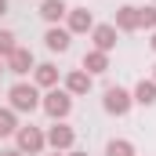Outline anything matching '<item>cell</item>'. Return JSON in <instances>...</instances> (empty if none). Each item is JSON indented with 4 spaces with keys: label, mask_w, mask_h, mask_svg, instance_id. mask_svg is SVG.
Masks as SVG:
<instances>
[{
    "label": "cell",
    "mask_w": 156,
    "mask_h": 156,
    "mask_svg": "<svg viewBox=\"0 0 156 156\" xmlns=\"http://www.w3.org/2000/svg\"><path fill=\"white\" fill-rule=\"evenodd\" d=\"M55 156H66V153H55Z\"/></svg>",
    "instance_id": "cb8c5ba5"
},
{
    "label": "cell",
    "mask_w": 156,
    "mask_h": 156,
    "mask_svg": "<svg viewBox=\"0 0 156 156\" xmlns=\"http://www.w3.org/2000/svg\"><path fill=\"white\" fill-rule=\"evenodd\" d=\"M4 11H7V0H0V15H4Z\"/></svg>",
    "instance_id": "44dd1931"
},
{
    "label": "cell",
    "mask_w": 156,
    "mask_h": 156,
    "mask_svg": "<svg viewBox=\"0 0 156 156\" xmlns=\"http://www.w3.org/2000/svg\"><path fill=\"white\" fill-rule=\"evenodd\" d=\"M44 138H47V145H51L55 153H66V149L73 145V138H76V134H73V127H69V123H55Z\"/></svg>",
    "instance_id": "277c9868"
},
{
    "label": "cell",
    "mask_w": 156,
    "mask_h": 156,
    "mask_svg": "<svg viewBox=\"0 0 156 156\" xmlns=\"http://www.w3.org/2000/svg\"><path fill=\"white\" fill-rule=\"evenodd\" d=\"M153 51H156V33H153Z\"/></svg>",
    "instance_id": "603a6c76"
},
{
    "label": "cell",
    "mask_w": 156,
    "mask_h": 156,
    "mask_svg": "<svg viewBox=\"0 0 156 156\" xmlns=\"http://www.w3.org/2000/svg\"><path fill=\"white\" fill-rule=\"evenodd\" d=\"M15 131H18L15 109H0V138H7V134H15Z\"/></svg>",
    "instance_id": "e0dca14e"
},
{
    "label": "cell",
    "mask_w": 156,
    "mask_h": 156,
    "mask_svg": "<svg viewBox=\"0 0 156 156\" xmlns=\"http://www.w3.org/2000/svg\"><path fill=\"white\" fill-rule=\"evenodd\" d=\"M83 69L87 73H105L109 69V55L105 51H87L83 55Z\"/></svg>",
    "instance_id": "30bf717a"
},
{
    "label": "cell",
    "mask_w": 156,
    "mask_h": 156,
    "mask_svg": "<svg viewBox=\"0 0 156 156\" xmlns=\"http://www.w3.org/2000/svg\"><path fill=\"white\" fill-rule=\"evenodd\" d=\"M37 105H40V94L33 83H15L11 87V109L15 113H33Z\"/></svg>",
    "instance_id": "6da1fadb"
},
{
    "label": "cell",
    "mask_w": 156,
    "mask_h": 156,
    "mask_svg": "<svg viewBox=\"0 0 156 156\" xmlns=\"http://www.w3.org/2000/svg\"><path fill=\"white\" fill-rule=\"evenodd\" d=\"M40 15H44V22L55 26V22L66 15V4H62V0H44V4H40Z\"/></svg>",
    "instance_id": "5bb4252c"
},
{
    "label": "cell",
    "mask_w": 156,
    "mask_h": 156,
    "mask_svg": "<svg viewBox=\"0 0 156 156\" xmlns=\"http://www.w3.org/2000/svg\"><path fill=\"white\" fill-rule=\"evenodd\" d=\"M37 83H40V87H55V83H58V69H55L51 62L37 66Z\"/></svg>",
    "instance_id": "9a60e30c"
},
{
    "label": "cell",
    "mask_w": 156,
    "mask_h": 156,
    "mask_svg": "<svg viewBox=\"0 0 156 156\" xmlns=\"http://www.w3.org/2000/svg\"><path fill=\"white\" fill-rule=\"evenodd\" d=\"M138 26L156 29V7H138Z\"/></svg>",
    "instance_id": "d6986e66"
},
{
    "label": "cell",
    "mask_w": 156,
    "mask_h": 156,
    "mask_svg": "<svg viewBox=\"0 0 156 156\" xmlns=\"http://www.w3.org/2000/svg\"><path fill=\"white\" fill-rule=\"evenodd\" d=\"M153 80H156V73H153Z\"/></svg>",
    "instance_id": "484cf974"
},
{
    "label": "cell",
    "mask_w": 156,
    "mask_h": 156,
    "mask_svg": "<svg viewBox=\"0 0 156 156\" xmlns=\"http://www.w3.org/2000/svg\"><path fill=\"white\" fill-rule=\"evenodd\" d=\"M44 109H47V116H55V120H62L69 109H73V98H69V91H51L44 102H40Z\"/></svg>",
    "instance_id": "3957f363"
},
{
    "label": "cell",
    "mask_w": 156,
    "mask_h": 156,
    "mask_svg": "<svg viewBox=\"0 0 156 156\" xmlns=\"http://www.w3.org/2000/svg\"><path fill=\"white\" fill-rule=\"evenodd\" d=\"M69 156H87V153H69Z\"/></svg>",
    "instance_id": "7402d4cb"
},
{
    "label": "cell",
    "mask_w": 156,
    "mask_h": 156,
    "mask_svg": "<svg viewBox=\"0 0 156 156\" xmlns=\"http://www.w3.org/2000/svg\"><path fill=\"white\" fill-rule=\"evenodd\" d=\"M91 37H94V51H105L109 55L116 47V26H94Z\"/></svg>",
    "instance_id": "52a82bcc"
},
{
    "label": "cell",
    "mask_w": 156,
    "mask_h": 156,
    "mask_svg": "<svg viewBox=\"0 0 156 156\" xmlns=\"http://www.w3.org/2000/svg\"><path fill=\"white\" fill-rule=\"evenodd\" d=\"M7 69H11L15 76H26V73L33 69V51H29V47H15V51L7 55Z\"/></svg>",
    "instance_id": "8992f818"
},
{
    "label": "cell",
    "mask_w": 156,
    "mask_h": 156,
    "mask_svg": "<svg viewBox=\"0 0 156 156\" xmlns=\"http://www.w3.org/2000/svg\"><path fill=\"white\" fill-rule=\"evenodd\" d=\"M0 156H22V153H18V149H7V153H0Z\"/></svg>",
    "instance_id": "ffe728a7"
},
{
    "label": "cell",
    "mask_w": 156,
    "mask_h": 156,
    "mask_svg": "<svg viewBox=\"0 0 156 156\" xmlns=\"http://www.w3.org/2000/svg\"><path fill=\"white\" fill-rule=\"evenodd\" d=\"M18 44H15V33H7V29H0V58H7L11 51H15Z\"/></svg>",
    "instance_id": "ac0fdd59"
},
{
    "label": "cell",
    "mask_w": 156,
    "mask_h": 156,
    "mask_svg": "<svg viewBox=\"0 0 156 156\" xmlns=\"http://www.w3.org/2000/svg\"><path fill=\"white\" fill-rule=\"evenodd\" d=\"M44 44H47L51 51H66V47H69V29L51 26V29H47V37H44Z\"/></svg>",
    "instance_id": "4fadbf2b"
},
{
    "label": "cell",
    "mask_w": 156,
    "mask_h": 156,
    "mask_svg": "<svg viewBox=\"0 0 156 156\" xmlns=\"http://www.w3.org/2000/svg\"><path fill=\"white\" fill-rule=\"evenodd\" d=\"M134 102H138V105H153V102H156V80H138Z\"/></svg>",
    "instance_id": "7c38bea8"
},
{
    "label": "cell",
    "mask_w": 156,
    "mask_h": 156,
    "mask_svg": "<svg viewBox=\"0 0 156 156\" xmlns=\"http://www.w3.org/2000/svg\"><path fill=\"white\" fill-rule=\"evenodd\" d=\"M15 134H18V153H40L47 145V138L40 134L37 127H18Z\"/></svg>",
    "instance_id": "5b68a950"
},
{
    "label": "cell",
    "mask_w": 156,
    "mask_h": 156,
    "mask_svg": "<svg viewBox=\"0 0 156 156\" xmlns=\"http://www.w3.org/2000/svg\"><path fill=\"white\" fill-rule=\"evenodd\" d=\"M69 29H73V33H87V29H94V18H91L87 7H73V11H69Z\"/></svg>",
    "instance_id": "9c48e42d"
},
{
    "label": "cell",
    "mask_w": 156,
    "mask_h": 156,
    "mask_svg": "<svg viewBox=\"0 0 156 156\" xmlns=\"http://www.w3.org/2000/svg\"><path fill=\"white\" fill-rule=\"evenodd\" d=\"M66 91H69V94H87V91H91V73H87V69H73V73L66 76Z\"/></svg>",
    "instance_id": "ba28073f"
},
{
    "label": "cell",
    "mask_w": 156,
    "mask_h": 156,
    "mask_svg": "<svg viewBox=\"0 0 156 156\" xmlns=\"http://www.w3.org/2000/svg\"><path fill=\"white\" fill-rule=\"evenodd\" d=\"M116 29H138V7L134 4H123L116 11Z\"/></svg>",
    "instance_id": "8fae6325"
},
{
    "label": "cell",
    "mask_w": 156,
    "mask_h": 156,
    "mask_svg": "<svg viewBox=\"0 0 156 156\" xmlns=\"http://www.w3.org/2000/svg\"><path fill=\"white\" fill-rule=\"evenodd\" d=\"M105 156H134V145H131L127 138H113V142L105 145Z\"/></svg>",
    "instance_id": "2e32d148"
},
{
    "label": "cell",
    "mask_w": 156,
    "mask_h": 156,
    "mask_svg": "<svg viewBox=\"0 0 156 156\" xmlns=\"http://www.w3.org/2000/svg\"><path fill=\"white\" fill-rule=\"evenodd\" d=\"M131 94L123 91V87H105V98H102V105H105V113H113V116H123L127 109H131Z\"/></svg>",
    "instance_id": "7a4b0ae2"
},
{
    "label": "cell",
    "mask_w": 156,
    "mask_h": 156,
    "mask_svg": "<svg viewBox=\"0 0 156 156\" xmlns=\"http://www.w3.org/2000/svg\"><path fill=\"white\" fill-rule=\"evenodd\" d=\"M0 73H4V66H0Z\"/></svg>",
    "instance_id": "d4e9b609"
}]
</instances>
